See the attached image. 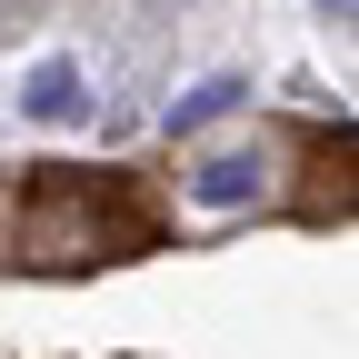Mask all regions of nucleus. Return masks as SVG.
<instances>
[{
  "label": "nucleus",
  "mask_w": 359,
  "mask_h": 359,
  "mask_svg": "<svg viewBox=\"0 0 359 359\" xmlns=\"http://www.w3.org/2000/svg\"><path fill=\"white\" fill-rule=\"evenodd\" d=\"M120 250V219L100 190H80V180H40L30 200H11V259L30 269H90Z\"/></svg>",
  "instance_id": "nucleus-1"
},
{
  "label": "nucleus",
  "mask_w": 359,
  "mask_h": 359,
  "mask_svg": "<svg viewBox=\"0 0 359 359\" xmlns=\"http://www.w3.org/2000/svg\"><path fill=\"white\" fill-rule=\"evenodd\" d=\"M280 180H290V140L250 130V140H219L190 160V200L200 210H259V200H280Z\"/></svg>",
  "instance_id": "nucleus-2"
},
{
  "label": "nucleus",
  "mask_w": 359,
  "mask_h": 359,
  "mask_svg": "<svg viewBox=\"0 0 359 359\" xmlns=\"http://www.w3.org/2000/svg\"><path fill=\"white\" fill-rule=\"evenodd\" d=\"M20 110H30V120H50V130H60V120H80V110H90L80 60H30V80H20Z\"/></svg>",
  "instance_id": "nucleus-3"
},
{
  "label": "nucleus",
  "mask_w": 359,
  "mask_h": 359,
  "mask_svg": "<svg viewBox=\"0 0 359 359\" xmlns=\"http://www.w3.org/2000/svg\"><path fill=\"white\" fill-rule=\"evenodd\" d=\"M240 100H250V80H240V70H210V80H190V90L170 100V130H210V120H230Z\"/></svg>",
  "instance_id": "nucleus-4"
},
{
  "label": "nucleus",
  "mask_w": 359,
  "mask_h": 359,
  "mask_svg": "<svg viewBox=\"0 0 359 359\" xmlns=\"http://www.w3.org/2000/svg\"><path fill=\"white\" fill-rule=\"evenodd\" d=\"M299 219H349V140L309 160V190H299Z\"/></svg>",
  "instance_id": "nucleus-5"
},
{
  "label": "nucleus",
  "mask_w": 359,
  "mask_h": 359,
  "mask_svg": "<svg viewBox=\"0 0 359 359\" xmlns=\"http://www.w3.org/2000/svg\"><path fill=\"white\" fill-rule=\"evenodd\" d=\"M309 11H330V20H349V11H359V0H309Z\"/></svg>",
  "instance_id": "nucleus-6"
}]
</instances>
